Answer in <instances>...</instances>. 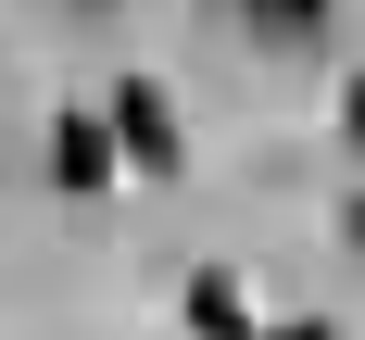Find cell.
I'll list each match as a JSON object with an SVG mask.
<instances>
[{
	"label": "cell",
	"mask_w": 365,
	"mask_h": 340,
	"mask_svg": "<svg viewBox=\"0 0 365 340\" xmlns=\"http://www.w3.org/2000/svg\"><path fill=\"white\" fill-rule=\"evenodd\" d=\"M113 139H126V164H139V177H177V101H164V88H151V76H126V88H113Z\"/></svg>",
	"instance_id": "obj_1"
},
{
	"label": "cell",
	"mask_w": 365,
	"mask_h": 340,
	"mask_svg": "<svg viewBox=\"0 0 365 340\" xmlns=\"http://www.w3.org/2000/svg\"><path fill=\"white\" fill-rule=\"evenodd\" d=\"M113 164H126L113 113H63V126H51V177H63L76 202H101V189H113Z\"/></svg>",
	"instance_id": "obj_2"
},
{
	"label": "cell",
	"mask_w": 365,
	"mask_h": 340,
	"mask_svg": "<svg viewBox=\"0 0 365 340\" xmlns=\"http://www.w3.org/2000/svg\"><path fill=\"white\" fill-rule=\"evenodd\" d=\"M189 340H264V328H252V290H240L227 264H202V277H189Z\"/></svg>",
	"instance_id": "obj_3"
},
{
	"label": "cell",
	"mask_w": 365,
	"mask_h": 340,
	"mask_svg": "<svg viewBox=\"0 0 365 340\" xmlns=\"http://www.w3.org/2000/svg\"><path fill=\"white\" fill-rule=\"evenodd\" d=\"M277 340H340V328H328V315H290V328H277Z\"/></svg>",
	"instance_id": "obj_4"
},
{
	"label": "cell",
	"mask_w": 365,
	"mask_h": 340,
	"mask_svg": "<svg viewBox=\"0 0 365 340\" xmlns=\"http://www.w3.org/2000/svg\"><path fill=\"white\" fill-rule=\"evenodd\" d=\"M340 227H353V252H365V189H353V215H340Z\"/></svg>",
	"instance_id": "obj_5"
}]
</instances>
